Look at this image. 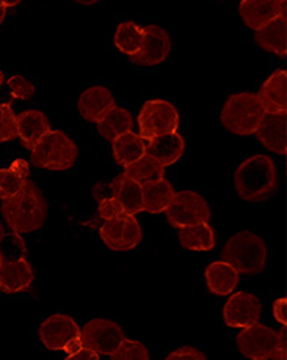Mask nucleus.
<instances>
[{
  "instance_id": "obj_8",
  "label": "nucleus",
  "mask_w": 287,
  "mask_h": 360,
  "mask_svg": "<svg viewBox=\"0 0 287 360\" xmlns=\"http://www.w3.org/2000/svg\"><path fill=\"white\" fill-rule=\"evenodd\" d=\"M166 221L171 226L181 230L185 226L208 224L211 208L206 198L193 191H179L175 194L171 205L165 211Z\"/></svg>"
},
{
  "instance_id": "obj_22",
  "label": "nucleus",
  "mask_w": 287,
  "mask_h": 360,
  "mask_svg": "<svg viewBox=\"0 0 287 360\" xmlns=\"http://www.w3.org/2000/svg\"><path fill=\"white\" fill-rule=\"evenodd\" d=\"M287 19L286 16H279L273 19L261 30L255 32V41L267 52H272L281 58L287 56Z\"/></svg>"
},
{
  "instance_id": "obj_1",
  "label": "nucleus",
  "mask_w": 287,
  "mask_h": 360,
  "mask_svg": "<svg viewBox=\"0 0 287 360\" xmlns=\"http://www.w3.org/2000/svg\"><path fill=\"white\" fill-rule=\"evenodd\" d=\"M2 214L15 235H24L41 229L48 217V202L38 186L27 179L24 188L6 200H2Z\"/></svg>"
},
{
  "instance_id": "obj_39",
  "label": "nucleus",
  "mask_w": 287,
  "mask_h": 360,
  "mask_svg": "<svg viewBox=\"0 0 287 360\" xmlns=\"http://www.w3.org/2000/svg\"><path fill=\"white\" fill-rule=\"evenodd\" d=\"M256 360H287V357H286V351H276L275 354L265 356V357L256 359Z\"/></svg>"
},
{
  "instance_id": "obj_33",
  "label": "nucleus",
  "mask_w": 287,
  "mask_h": 360,
  "mask_svg": "<svg viewBox=\"0 0 287 360\" xmlns=\"http://www.w3.org/2000/svg\"><path fill=\"white\" fill-rule=\"evenodd\" d=\"M10 86L13 99H22V101H29L35 95V85L30 81H27L22 76H13L6 81Z\"/></svg>"
},
{
  "instance_id": "obj_2",
  "label": "nucleus",
  "mask_w": 287,
  "mask_h": 360,
  "mask_svg": "<svg viewBox=\"0 0 287 360\" xmlns=\"http://www.w3.org/2000/svg\"><path fill=\"white\" fill-rule=\"evenodd\" d=\"M279 186L276 164L270 156L255 155L240 164L234 173L237 195L250 203L269 200Z\"/></svg>"
},
{
  "instance_id": "obj_26",
  "label": "nucleus",
  "mask_w": 287,
  "mask_h": 360,
  "mask_svg": "<svg viewBox=\"0 0 287 360\" xmlns=\"http://www.w3.org/2000/svg\"><path fill=\"white\" fill-rule=\"evenodd\" d=\"M132 113L128 109L118 108L116 105L115 109L107 113L101 122L96 123V129L102 139L113 142L116 137H121L124 134H128V132H132Z\"/></svg>"
},
{
  "instance_id": "obj_3",
  "label": "nucleus",
  "mask_w": 287,
  "mask_h": 360,
  "mask_svg": "<svg viewBox=\"0 0 287 360\" xmlns=\"http://www.w3.org/2000/svg\"><path fill=\"white\" fill-rule=\"evenodd\" d=\"M269 249L261 236L251 231H239L226 241L222 262L231 264L239 274L255 276L267 266Z\"/></svg>"
},
{
  "instance_id": "obj_15",
  "label": "nucleus",
  "mask_w": 287,
  "mask_h": 360,
  "mask_svg": "<svg viewBox=\"0 0 287 360\" xmlns=\"http://www.w3.org/2000/svg\"><path fill=\"white\" fill-rule=\"evenodd\" d=\"M33 280H35V274L27 258L0 259V291L6 295L27 291Z\"/></svg>"
},
{
  "instance_id": "obj_31",
  "label": "nucleus",
  "mask_w": 287,
  "mask_h": 360,
  "mask_svg": "<svg viewBox=\"0 0 287 360\" xmlns=\"http://www.w3.org/2000/svg\"><path fill=\"white\" fill-rule=\"evenodd\" d=\"M18 139V117L11 103H0V143Z\"/></svg>"
},
{
  "instance_id": "obj_34",
  "label": "nucleus",
  "mask_w": 287,
  "mask_h": 360,
  "mask_svg": "<svg viewBox=\"0 0 287 360\" xmlns=\"http://www.w3.org/2000/svg\"><path fill=\"white\" fill-rule=\"evenodd\" d=\"M123 214H126L123 206L113 197L102 198L101 202H99V216H101L104 222L112 221V219H116Z\"/></svg>"
},
{
  "instance_id": "obj_38",
  "label": "nucleus",
  "mask_w": 287,
  "mask_h": 360,
  "mask_svg": "<svg viewBox=\"0 0 287 360\" xmlns=\"http://www.w3.org/2000/svg\"><path fill=\"white\" fill-rule=\"evenodd\" d=\"M19 2H0V25H2L4 19L6 16V10L10 8V6H15L18 5Z\"/></svg>"
},
{
  "instance_id": "obj_20",
  "label": "nucleus",
  "mask_w": 287,
  "mask_h": 360,
  "mask_svg": "<svg viewBox=\"0 0 287 360\" xmlns=\"http://www.w3.org/2000/svg\"><path fill=\"white\" fill-rule=\"evenodd\" d=\"M109 189L112 192V197L118 200L128 216L135 217V214L143 211L142 184H138L129 176H126L124 173L113 179L109 184Z\"/></svg>"
},
{
  "instance_id": "obj_16",
  "label": "nucleus",
  "mask_w": 287,
  "mask_h": 360,
  "mask_svg": "<svg viewBox=\"0 0 287 360\" xmlns=\"http://www.w3.org/2000/svg\"><path fill=\"white\" fill-rule=\"evenodd\" d=\"M116 108L115 98H113L112 91L105 86L95 85L86 89L82 95H80L77 101L79 113L84 120L90 123H99L101 120Z\"/></svg>"
},
{
  "instance_id": "obj_30",
  "label": "nucleus",
  "mask_w": 287,
  "mask_h": 360,
  "mask_svg": "<svg viewBox=\"0 0 287 360\" xmlns=\"http://www.w3.org/2000/svg\"><path fill=\"white\" fill-rule=\"evenodd\" d=\"M113 41L123 54L129 57L135 56L143 44V27L132 21L121 22L116 27Z\"/></svg>"
},
{
  "instance_id": "obj_29",
  "label": "nucleus",
  "mask_w": 287,
  "mask_h": 360,
  "mask_svg": "<svg viewBox=\"0 0 287 360\" xmlns=\"http://www.w3.org/2000/svg\"><path fill=\"white\" fill-rule=\"evenodd\" d=\"M124 175L143 186L162 179L165 176V167L157 162L154 158L145 155L142 159H138L135 164L129 165L128 169L124 170Z\"/></svg>"
},
{
  "instance_id": "obj_13",
  "label": "nucleus",
  "mask_w": 287,
  "mask_h": 360,
  "mask_svg": "<svg viewBox=\"0 0 287 360\" xmlns=\"http://www.w3.org/2000/svg\"><path fill=\"white\" fill-rule=\"evenodd\" d=\"M171 52V37L159 25H146L143 29V44L135 56L129 57L138 66H154L163 63Z\"/></svg>"
},
{
  "instance_id": "obj_17",
  "label": "nucleus",
  "mask_w": 287,
  "mask_h": 360,
  "mask_svg": "<svg viewBox=\"0 0 287 360\" xmlns=\"http://www.w3.org/2000/svg\"><path fill=\"white\" fill-rule=\"evenodd\" d=\"M286 122L287 112H265L256 131V137L267 150L276 153L279 156L287 155L286 140Z\"/></svg>"
},
{
  "instance_id": "obj_9",
  "label": "nucleus",
  "mask_w": 287,
  "mask_h": 360,
  "mask_svg": "<svg viewBox=\"0 0 287 360\" xmlns=\"http://www.w3.org/2000/svg\"><path fill=\"white\" fill-rule=\"evenodd\" d=\"M80 340H82L84 349L96 352L99 356H112L124 342L126 335L118 323L96 318L80 329Z\"/></svg>"
},
{
  "instance_id": "obj_25",
  "label": "nucleus",
  "mask_w": 287,
  "mask_h": 360,
  "mask_svg": "<svg viewBox=\"0 0 287 360\" xmlns=\"http://www.w3.org/2000/svg\"><path fill=\"white\" fill-rule=\"evenodd\" d=\"M112 150L115 162L128 169L129 165L135 164L138 159L146 155V142L135 132H128V134L113 140Z\"/></svg>"
},
{
  "instance_id": "obj_6",
  "label": "nucleus",
  "mask_w": 287,
  "mask_h": 360,
  "mask_svg": "<svg viewBox=\"0 0 287 360\" xmlns=\"http://www.w3.org/2000/svg\"><path fill=\"white\" fill-rule=\"evenodd\" d=\"M39 340L51 351H65L68 356L84 349L80 340V328L68 315H52L39 326Z\"/></svg>"
},
{
  "instance_id": "obj_37",
  "label": "nucleus",
  "mask_w": 287,
  "mask_h": 360,
  "mask_svg": "<svg viewBox=\"0 0 287 360\" xmlns=\"http://www.w3.org/2000/svg\"><path fill=\"white\" fill-rule=\"evenodd\" d=\"M65 360H101V356L96 354V352H93V351L82 349V351H79L77 354L68 356Z\"/></svg>"
},
{
  "instance_id": "obj_5",
  "label": "nucleus",
  "mask_w": 287,
  "mask_h": 360,
  "mask_svg": "<svg viewBox=\"0 0 287 360\" xmlns=\"http://www.w3.org/2000/svg\"><path fill=\"white\" fill-rule=\"evenodd\" d=\"M265 110L256 96V93H237L228 98L225 103L222 115V124L236 136H253L256 134L259 123Z\"/></svg>"
},
{
  "instance_id": "obj_27",
  "label": "nucleus",
  "mask_w": 287,
  "mask_h": 360,
  "mask_svg": "<svg viewBox=\"0 0 287 360\" xmlns=\"http://www.w3.org/2000/svg\"><path fill=\"white\" fill-rule=\"evenodd\" d=\"M30 164L24 159H16L10 169H0V198L6 200L16 195L29 179Z\"/></svg>"
},
{
  "instance_id": "obj_18",
  "label": "nucleus",
  "mask_w": 287,
  "mask_h": 360,
  "mask_svg": "<svg viewBox=\"0 0 287 360\" xmlns=\"http://www.w3.org/2000/svg\"><path fill=\"white\" fill-rule=\"evenodd\" d=\"M256 96L265 112H287V72L276 70L262 84Z\"/></svg>"
},
{
  "instance_id": "obj_41",
  "label": "nucleus",
  "mask_w": 287,
  "mask_h": 360,
  "mask_svg": "<svg viewBox=\"0 0 287 360\" xmlns=\"http://www.w3.org/2000/svg\"><path fill=\"white\" fill-rule=\"evenodd\" d=\"M5 82V76H4V72L0 71V85H2Z\"/></svg>"
},
{
  "instance_id": "obj_35",
  "label": "nucleus",
  "mask_w": 287,
  "mask_h": 360,
  "mask_svg": "<svg viewBox=\"0 0 287 360\" xmlns=\"http://www.w3.org/2000/svg\"><path fill=\"white\" fill-rule=\"evenodd\" d=\"M165 360H208V357L204 356V352L193 348V346H182V348L173 351L170 356H166Z\"/></svg>"
},
{
  "instance_id": "obj_7",
  "label": "nucleus",
  "mask_w": 287,
  "mask_h": 360,
  "mask_svg": "<svg viewBox=\"0 0 287 360\" xmlns=\"http://www.w3.org/2000/svg\"><path fill=\"white\" fill-rule=\"evenodd\" d=\"M140 137L145 142L160 136L173 134L179 128L178 109L163 99H149L138 113Z\"/></svg>"
},
{
  "instance_id": "obj_28",
  "label": "nucleus",
  "mask_w": 287,
  "mask_h": 360,
  "mask_svg": "<svg viewBox=\"0 0 287 360\" xmlns=\"http://www.w3.org/2000/svg\"><path fill=\"white\" fill-rule=\"evenodd\" d=\"M179 243L187 250L208 252L215 248V233L209 222L185 226L179 230Z\"/></svg>"
},
{
  "instance_id": "obj_10",
  "label": "nucleus",
  "mask_w": 287,
  "mask_h": 360,
  "mask_svg": "<svg viewBox=\"0 0 287 360\" xmlns=\"http://www.w3.org/2000/svg\"><path fill=\"white\" fill-rule=\"evenodd\" d=\"M99 235L110 250L128 252L142 243L143 230L137 217L123 214L112 221H105L99 229Z\"/></svg>"
},
{
  "instance_id": "obj_24",
  "label": "nucleus",
  "mask_w": 287,
  "mask_h": 360,
  "mask_svg": "<svg viewBox=\"0 0 287 360\" xmlns=\"http://www.w3.org/2000/svg\"><path fill=\"white\" fill-rule=\"evenodd\" d=\"M143 194V211L149 212V214H162L166 208L171 205L173 198H175V189L170 181L165 178L159 179L154 183H148L142 186Z\"/></svg>"
},
{
  "instance_id": "obj_14",
  "label": "nucleus",
  "mask_w": 287,
  "mask_h": 360,
  "mask_svg": "<svg viewBox=\"0 0 287 360\" xmlns=\"http://www.w3.org/2000/svg\"><path fill=\"white\" fill-rule=\"evenodd\" d=\"M239 13L245 25L258 32L273 19L286 16V0H245L239 5Z\"/></svg>"
},
{
  "instance_id": "obj_40",
  "label": "nucleus",
  "mask_w": 287,
  "mask_h": 360,
  "mask_svg": "<svg viewBox=\"0 0 287 360\" xmlns=\"http://www.w3.org/2000/svg\"><path fill=\"white\" fill-rule=\"evenodd\" d=\"M279 335V348H281V351H286V328L283 326V329L278 332Z\"/></svg>"
},
{
  "instance_id": "obj_12",
  "label": "nucleus",
  "mask_w": 287,
  "mask_h": 360,
  "mask_svg": "<svg viewBox=\"0 0 287 360\" xmlns=\"http://www.w3.org/2000/svg\"><path fill=\"white\" fill-rule=\"evenodd\" d=\"M261 311V301H259L255 295L239 291L234 292V295L228 299V302L225 304L223 319L228 328L245 329L259 323Z\"/></svg>"
},
{
  "instance_id": "obj_32",
  "label": "nucleus",
  "mask_w": 287,
  "mask_h": 360,
  "mask_svg": "<svg viewBox=\"0 0 287 360\" xmlns=\"http://www.w3.org/2000/svg\"><path fill=\"white\" fill-rule=\"evenodd\" d=\"M110 357L112 360H149V352L143 343L126 338Z\"/></svg>"
},
{
  "instance_id": "obj_4",
  "label": "nucleus",
  "mask_w": 287,
  "mask_h": 360,
  "mask_svg": "<svg viewBox=\"0 0 287 360\" xmlns=\"http://www.w3.org/2000/svg\"><path fill=\"white\" fill-rule=\"evenodd\" d=\"M30 153L32 165L53 172L71 169L79 158L74 140L63 131H49Z\"/></svg>"
},
{
  "instance_id": "obj_11",
  "label": "nucleus",
  "mask_w": 287,
  "mask_h": 360,
  "mask_svg": "<svg viewBox=\"0 0 287 360\" xmlns=\"http://www.w3.org/2000/svg\"><path fill=\"white\" fill-rule=\"evenodd\" d=\"M236 343L239 351L246 359L256 360L265 356L275 354L279 348V335L276 330L261 323H256L240 330L236 337Z\"/></svg>"
},
{
  "instance_id": "obj_21",
  "label": "nucleus",
  "mask_w": 287,
  "mask_h": 360,
  "mask_svg": "<svg viewBox=\"0 0 287 360\" xmlns=\"http://www.w3.org/2000/svg\"><path fill=\"white\" fill-rule=\"evenodd\" d=\"M184 151L185 140L178 132L156 137L146 143V155L154 158L163 167L176 164L182 158Z\"/></svg>"
},
{
  "instance_id": "obj_19",
  "label": "nucleus",
  "mask_w": 287,
  "mask_h": 360,
  "mask_svg": "<svg viewBox=\"0 0 287 360\" xmlns=\"http://www.w3.org/2000/svg\"><path fill=\"white\" fill-rule=\"evenodd\" d=\"M51 129L49 118L41 110H25L18 117V137L24 148L33 150Z\"/></svg>"
},
{
  "instance_id": "obj_36",
  "label": "nucleus",
  "mask_w": 287,
  "mask_h": 360,
  "mask_svg": "<svg viewBox=\"0 0 287 360\" xmlns=\"http://www.w3.org/2000/svg\"><path fill=\"white\" fill-rule=\"evenodd\" d=\"M273 315H275L276 321L286 328L287 324V299L286 297L276 299V301L273 302Z\"/></svg>"
},
{
  "instance_id": "obj_23",
  "label": "nucleus",
  "mask_w": 287,
  "mask_h": 360,
  "mask_svg": "<svg viewBox=\"0 0 287 360\" xmlns=\"http://www.w3.org/2000/svg\"><path fill=\"white\" fill-rule=\"evenodd\" d=\"M240 274L231 264L213 262L206 268V283L215 296H229L237 288Z\"/></svg>"
}]
</instances>
